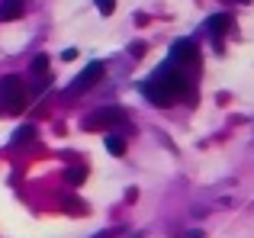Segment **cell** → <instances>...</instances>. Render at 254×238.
I'll return each mask as SVG.
<instances>
[{"label": "cell", "mask_w": 254, "mask_h": 238, "mask_svg": "<svg viewBox=\"0 0 254 238\" xmlns=\"http://www.w3.org/2000/svg\"><path fill=\"white\" fill-rule=\"evenodd\" d=\"M119 122H126V110L123 107H103V110H97V113H90L84 119V129L97 132V129H113Z\"/></svg>", "instance_id": "3"}, {"label": "cell", "mask_w": 254, "mask_h": 238, "mask_svg": "<svg viewBox=\"0 0 254 238\" xmlns=\"http://www.w3.org/2000/svg\"><path fill=\"white\" fill-rule=\"evenodd\" d=\"M142 90L155 107H171V103L180 100L190 87H187V77H184V71H180L177 64H161Z\"/></svg>", "instance_id": "1"}, {"label": "cell", "mask_w": 254, "mask_h": 238, "mask_svg": "<svg viewBox=\"0 0 254 238\" xmlns=\"http://www.w3.org/2000/svg\"><path fill=\"white\" fill-rule=\"evenodd\" d=\"M171 64H177V68H184V64H199L196 45H193V42H187V39L174 42V49H171Z\"/></svg>", "instance_id": "5"}, {"label": "cell", "mask_w": 254, "mask_h": 238, "mask_svg": "<svg viewBox=\"0 0 254 238\" xmlns=\"http://www.w3.org/2000/svg\"><path fill=\"white\" fill-rule=\"evenodd\" d=\"M103 71H106V68H103V61H90V64H87V68L81 71V74H77L74 81H71L68 97H71V94H84V90H90L93 84H97L100 77H103Z\"/></svg>", "instance_id": "4"}, {"label": "cell", "mask_w": 254, "mask_h": 238, "mask_svg": "<svg viewBox=\"0 0 254 238\" xmlns=\"http://www.w3.org/2000/svg\"><path fill=\"white\" fill-rule=\"evenodd\" d=\"M45 71H49V58H45V55H36V58H32V74L42 77Z\"/></svg>", "instance_id": "9"}, {"label": "cell", "mask_w": 254, "mask_h": 238, "mask_svg": "<svg viewBox=\"0 0 254 238\" xmlns=\"http://www.w3.org/2000/svg\"><path fill=\"white\" fill-rule=\"evenodd\" d=\"M229 26H232V16H229V13H219V16H212L209 23H206V29H209V36L219 42V39H222V32L229 29Z\"/></svg>", "instance_id": "6"}, {"label": "cell", "mask_w": 254, "mask_h": 238, "mask_svg": "<svg viewBox=\"0 0 254 238\" xmlns=\"http://www.w3.org/2000/svg\"><path fill=\"white\" fill-rule=\"evenodd\" d=\"M64 177H68L71 183H81V180H84V171H81V168H74V171H68Z\"/></svg>", "instance_id": "12"}, {"label": "cell", "mask_w": 254, "mask_h": 238, "mask_svg": "<svg viewBox=\"0 0 254 238\" xmlns=\"http://www.w3.org/2000/svg\"><path fill=\"white\" fill-rule=\"evenodd\" d=\"M119 232H116V229H110V232H103V235H97V238H116Z\"/></svg>", "instance_id": "13"}, {"label": "cell", "mask_w": 254, "mask_h": 238, "mask_svg": "<svg viewBox=\"0 0 254 238\" xmlns=\"http://www.w3.org/2000/svg\"><path fill=\"white\" fill-rule=\"evenodd\" d=\"M97 6H100V13H103V16H110V13L116 10V0H97Z\"/></svg>", "instance_id": "11"}, {"label": "cell", "mask_w": 254, "mask_h": 238, "mask_svg": "<svg viewBox=\"0 0 254 238\" xmlns=\"http://www.w3.org/2000/svg\"><path fill=\"white\" fill-rule=\"evenodd\" d=\"M29 138H32V129H29V125H26V129H16V132H13V142H29Z\"/></svg>", "instance_id": "10"}, {"label": "cell", "mask_w": 254, "mask_h": 238, "mask_svg": "<svg viewBox=\"0 0 254 238\" xmlns=\"http://www.w3.org/2000/svg\"><path fill=\"white\" fill-rule=\"evenodd\" d=\"M29 103V94H26V84L19 81L16 74L0 77V110L3 113H19Z\"/></svg>", "instance_id": "2"}, {"label": "cell", "mask_w": 254, "mask_h": 238, "mask_svg": "<svg viewBox=\"0 0 254 238\" xmlns=\"http://www.w3.org/2000/svg\"><path fill=\"white\" fill-rule=\"evenodd\" d=\"M23 6H26V0H3V3H0V19H3V23H10V19H19Z\"/></svg>", "instance_id": "7"}, {"label": "cell", "mask_w": 254, "mask_h": 238, "mask_svg": "<svg viewBox=\"0 0 254 238\" xmlns=\"http://www.w3.org/2000/svg\"><path fill=\"white\" fill-rule=\"evenodd\" d=\"M106 148H110V155H116V158L126 155V142L119 135H106Z\"/></svg>", "instance_id": "8"}]
</instances>
